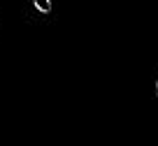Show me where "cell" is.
<instances>
[{
  "mask_svg": "<svg viewBox=\"0 0 158 146\" xmlns=\"http://www.w3.org/2000/svg\"><path fill=\"white\" fill-rule=\"evenodd\" d=\"M33 5L37 7L42 14H49L51 12V0H33Z\"/></svg>",
  "mask_w": 158,
  "mask_h": 146,
  "instance_id": "1",
  "label": "cell"
},
{
  "mask_svg": "<svg viewBox=\"0 0 158 146\" xmlns=\"http://www.w3.org/2000/svg\"><path fill=\"white\" fill-rule=\"evenodd\" d=\"M156 95H158V81H156Z\"/></svg>",
  "mask_w": 158,
  "mask_h": 146,
  "instance_id": "2",
  "label": "cell"
}]
</instances>
